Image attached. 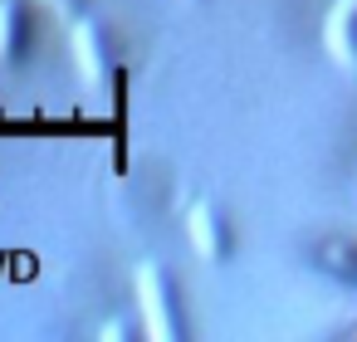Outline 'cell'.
I'll return each mask as SVG.
<instances>
[{
  "label": "cell",
  "instance_id": "6da1fadb",
  "mask_svg": "<svg viewBox=\"0 0 357 342\" xmlns=\"http://www.w3.org/2000/svg\"><path fill=\"white\" fill-rule=\"evenodd\" d=\"M132 288H137L142 332H147L152 342H176V337H181V313H176V293H172L167 269H157V264H137Z\"/></svg>",
  "mask_w": 357,
  "mask_h": 342
},
{
  "label": "cell",
  "instance_id": "7a4b0ae2",
  "mask_svg": "<svg viewBox=\"0 0 357 342\" xmlns=\"http://www.w3.org/2000/svg\"><path fill=\"white\" fill-rule=\"evenodd\" d=\"M186 240H191V249L206 259V264H225L230 259V225L220 220V210L211 205V201H196L191 210H186Z\"/></svg>",
  "mask_w": 357,
  "mask_h": 342
},
{
  "label": "cell",
  "instance_id": "3957f363",
  "mask_svg": "<svg viewBox=\"0 0 357 342\" xmlns=\"http://www.w3.org/2000/svg\"><path fill=\"white\" fill-rule=\"evenodd\" d=\"M323 49L342 74L357 79V0H333L323 20Z\"/></svg>",
  "mask_w": 357,
  "mask_h": 342
},
{
  "label": "cell",
  "instance_id": "277c9868",
  "mask_svg": "<svg viewBox=\"0 0 357 342\" xmlns=\"http://www.w3.org/2000/svg\"><path fill=\"white\" fill-rule=\"evenodd\" d=\"M69 49H74V64H79L84 84H89V88H103V84H108V69H113L103 30H98L93 20H74V25H69Z\"/></svg>",
  "mask_w": 357,
  "mask_h": 342
},
{
  "label": "cell",
  "instance_id": "5b68a950",
  "mask_svg": "<svg viewBox=\"0 0 357 342\" xmlns=\"http://www.w3.org/2000/svg\"><path fill=\"white\" fill-rule=\"evenodd\" d=\"M30 10L25 0H0V64H20L30 54Z\"/></svg>",
  "mask_w": 357,
  "mask_h": 342
}]
</instances>
